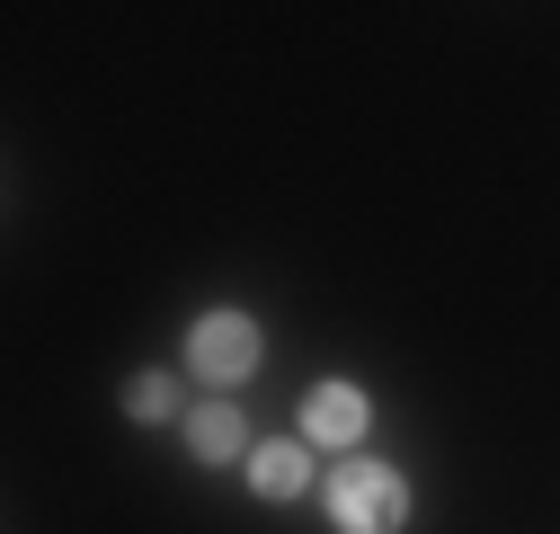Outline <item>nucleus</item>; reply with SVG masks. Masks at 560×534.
I'll return each instance as SVG.
<instances>
[{
    "mask_svg": "<svg viewBox=\"0 0 560 534\" xmlns=\"http://www.w3.org/2000/svg\"><path fill=\"white\" fill-rule=\"evenodd\" d=\"M329 525L338 534H400L409 525V481L392 473V463L374 454H338V473H329Z\"/></svg>",
    "mask_w": 560,
    "mask_h": 534,
    "instance_id": "f257e3e1",
    "label": "nucleus"
},
{
    "mask_svg": "<svg viewBox=\"0 0 560 534\" xmlns=\"http://www.w3.org/2000/svg\"><path fill=\"white\" fill-rule=\"evenodd\" d=\"M258 321L249 312H205L196 329H187V374H205V383H249L258 374Z\"/></svg>",
    "mask_w": 560,
    "mask_h": 534,
    "instance_id": "f03ea898",
    "label": "nucleus"
},
{
    "mask_svg": "<svg viewBox=\"0 0 560 534\" xmlns=\"http://www.w3.org/2000/svg\"><path fill=\"white\" fill-rule=\"evenodd\" d=\"M365 428H374V400L357 392V383H312L303 392V445H365Z\"/></svg>",
    "mask_w": 560,
    "mask_h": 534,
    "instance_id": "7ed1b4c3",
    "label": "nucleus"
},
{
    "mask_svg": "<svg viewBox=\"0 0 560 534\" xmlns=\"http://www.w3.org/2000/svg\"><path fill=\"white\" fill-rule=\"evenodd\" d=\"M249 490L258 499H303L312 490V445H285V437L249 445Z\"/></svg>",
    "mask_w": 560,
    "mask_h": 534,
    "instance_id": "20e7f679",
    "label": "nucleus"
},
{
    "mask_svg": "<svg viewBox=\"0 0 560 534\" xmlns=\"http://www.w3.org/2000/svg\"><path fill=\"white\" fill-rule=\"evenodd\" d=\"M187 445H196V463H232L249 445V419L232 410V400H205V410L187 419Z\"/></svg>",
    "mask_w": 560,
    "mask_h": 534,
    "instance_id": "39448f33",
    "label": "nucleus"
},
{
    "mask_svg": "<svg viewBox=\"0 0 560 534\" xmlns=\"http://www.w3.org/2000/svg\"><path fill=\"white\" fill-rule=\"evenodd\" d=\"M125 410L143 419V428H152V419H170V410H178V383H170V374H133V392H125Z\"/></svg>",
    "mask_w": 560,
    "mask_h": 534,
    "instance_id": "423d86ee",
    "label": "nucleus"
}]
</instances>
